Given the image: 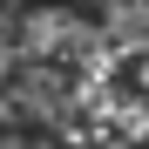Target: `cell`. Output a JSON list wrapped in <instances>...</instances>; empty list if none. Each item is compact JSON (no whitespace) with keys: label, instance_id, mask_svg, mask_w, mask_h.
<instances>
[{"label":"cell","instance_id":"6da1fadb","mask_svg":"<svg viewBox=\"0 0 149 149\" xmlns=\"http://www.w3.org/2000/svg\"><path fill=\"white\" fill-rule=\"evenodd\" d=\"M0 149H54L47 136H0Z\"/></svg>","mask_w":149,"mask_h":149}]
</instances>
